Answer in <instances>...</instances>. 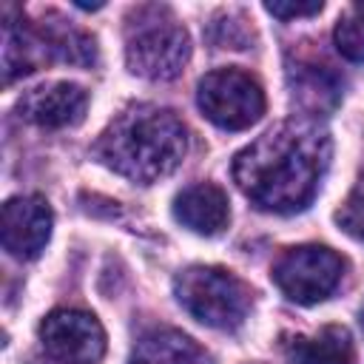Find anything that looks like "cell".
Returning <instances> with one entry per match:
<instances>
[{"mask_svg": "<svg viewBox=\"0 0 364 364\" xmlns=\"http://www.w3.org/2000/svg\"><path fill=\"white\" fill-rule=\"evenodd\" d=\"M196 102L202 114L225 131H245L264 114V91L259 80L239 68H216L205 74L199 80Z\"/></svg>", "mask_w": 364, "mask_h": 364, "instance_id": "5b68a950", "label": "cell"}, {"mask_svg": "<svg viewBox=\"0 0 364 364\" xmlns=\"http://www.w3.org/2000/svg\"><path fill=\"white\" fill-rule=\"evenodd\" d=\"M284 355L290 364H353V338L347 327L327 324L316 336H290L284 338Z\"/></svg>", "mask_w": 364, "mask_h": 364, "instance_id": "8fae6325", "label": "cell"}, {"mask_svg": "<svg viewBox=\"0 0 364 364\" xmlns=\"http://www.w3.org/2000/svg\"><path fill=\"white\" fill-rule=\"evenodd\" d=\"M333 40L341 57H347L350 63H364V14H344L333 28Z\"/></svg>", "mask_w": 364, "mask_h": 364, "instance_id": "4fadbf2b", "label": "cell"}, {"mask_svg": "<svg viewBox=\"0 0 364 364\" xmlns=\"http://www.w3.org/2000/svg\"><path fill=\"white\" fill-rule=\"evenodd\" d=\"M159 14H165V9H156V17L151 20H142V14L136 11V20H142V26L128 37L125 46L128 68L154 82L176 80L191 57L188 31L173 17L159 20Z\"/></svg>", "mask_w": 364, "mask_h": 364, "instance_id": "277c9868", "label": "cell"}, {"mask_svg": "<svg viewBox=\"0 0 364 364\" xmlns=\"http://www.w3.org/2000/svg\"><path fill=\"white\" fill-rule=\"evenodd\" d=\"M324 9L321 0H307V3H293V0H273L264 3V11L279 17V20H293V17H313Z\"/></svg>", "mask_w": 364, "mask_h": 364, "instance_id": "9a60e30c", "label": "cell"}, {"mask_svg": "<svg viewBox=\"0 0 364 364\" xmlns=\"http://www.w3.org/2000/svg\"><path fill=\"white\" fill-rule=\"evenodd\" d=\"M361 327H364V313H361Z\"/></svg>", "mask_w": 364, "mask_h": 364, "instance_id": "ac0fdd59", "label": "cell"}, {"mask_svg": "<svg viewBox=\"0 0 364 364\" xmlns=\"http://www.w3.org/2000/svg\"><path fill=\"white\" fill-rule=\"evenodd\" d=\"M31 364H65V361H57V358H37V361H31Z\"/></svg>", "mask_w": 364, "mask_h": 364, "instance_id": "e0dca14e", "label": "cell"}, {"mask_svg": "<svg viewBox=\"0 0 364 364\" xmlns=\"http://www.w3.org/2000/svg\"><path fill=\"white\" fill-rule=\"evenodd\" d=\"M46 353L65 364H97L105 353V330L85 310H54L40 324Z\"/></svg>", "mask_w": 364, "mask_h": 364, "instance_id": "52a82bcc", "label": "cell"}, {"mask_svg": "<svg viewBox=\"0 0 364 364\" xmlns=\"http://www.w3.org/2000/svg\"><path fill=\"white\" fill-rule=\"evenodd\" d=\"M54 213L40 193L11 196L0 213V239L9 256L37 259L51 239Z\"/></svg>", "mask_w": 364, "mask_h": 364, "instance_id": "ba28073f", "label": "cell"}, {"mask_svg": "<svg viewBox=\"0 0 364 364\" xmlns=\"http://www.w3.org/2000/svg\"><path fill=\"white\" fill-rule=\"evenodd\" d=\"M336 222L341 225V230L358 242H364V182H358L353 188V193L347 196V202L338 208Z\"/></svg>", "mask_w": 364, "mask_h": 364, "instance_id": "5bb4252c", "label": "cell"}, {"mask_svg": "<svg viewBox=\"0 0 364 364\" xmlns=\"http://www.w3.org/2000/svg\"><path fill=\"white\" fill-rule=\"evenodd\" d=\"M128 364H205V353L179 330H151L136 341Z\"/></svg>", "mask_w": 364, "mask_h": 364, "instance_id": "7c38bea8", "label": "cell"}, {"mask_svg": "<svg viewBox=\"0 0 364 364\" xmlns=\"http://www.w3.org/2000/svg\"><path fill=\"white\" fill-rule=\"evenodd\" d=\"M176 301L213 330H236L253 304L247 284L225 267L193 264L173 279Z\"/></svg>", "mask_w": 364, "mask_h": 364, "instance_id": "3957f363", "label": "cell"}, {"mask_svg": "<svg viewBox=\"0 0 364 364\" xmlns=\"http://www.w3.org/2000/svg\"><path fill=\"white\" fill-rule=\"evenodd\" d=\"M74 6H77V9H102V3H82V0H77Z\"/></svg>", "mask_w": 364, "mask_h": 364, "instance_id": "2e32d148", "label": "cell"}, {"mask_svg": "<svg viewBox=\"0 0 364 364\" xmlns=\"http://www.w3.org/2000/svg\"><path fill=\"white\" fill-rule=\"evenodd\" d=\"M341 270L344 262L336 250L324 245H301L284 250L270 276L290 301L316 304L336 290V284L341 282Z\"/></svg>", "mask_w": 364, "mask_h": 364, "instance_id": "8992f818", "label": "cell"}, {"mask_svg": "<svg viewBox=\"0 0 364 364\" xmlns=\"http://www.w3.org/2000/svg\"><path fill=\"white\" fill-rule=\"evenodd\" d=\"M173 216L196 230V233H205V236H213L219 233L228 219H230V210H228V196L222 188L210 185V182H199V185H191L185 188L176 202H173Z\"/></svg>", "mask_w": 364, "mask_h": 364, "instance_id": "30bf717a", "label": "cell"}, {"mask_svg": "<svg viewBox=\"0 0 364 364\" xmlns=\"http://www.w3.org/2000/svg\"><path fill=\"white\" fill-rule=\"evenodd\" d=\"M330 131L310 117H293L233 156L239 191L262 210L296 213L310 205L330 165Z\"/></svg>", "mask_w": 364, "mask_h": 364, "instance_id": "6da1fadb", "label": "cell"}, {"mask_svg": "<svg viewBox=\"0 0 364 364\" xmlns=\"http://www.w3.org/2000/svg\"><path fill=\"white\" fill-rule=\"evenodd\" d=\"M88 94L74 82H48L26 91L17 102L23 119L40 128H68L85 117Z\"/></svg>", "mask_w": 364, "mask_h": 364, "instance_id": "9c48e42d", "label": "cell"}, {"mask_svg": "<svg viewBox=\"0 0 364 364\" xmlns=\"http://www.w3.org/2000/svg\"><path fill=\"white\" fill-rule=\"evenodd\" d=\"M188 154L182 119L159 105L139 102L125 108L97 139L94 156L114 173L151 185L179 168Z\"/></svg>", "mask_w": 364, "mask_h": 364, "instance_id": "7a4b0ae2", "label": "cell"}]
</instances>
